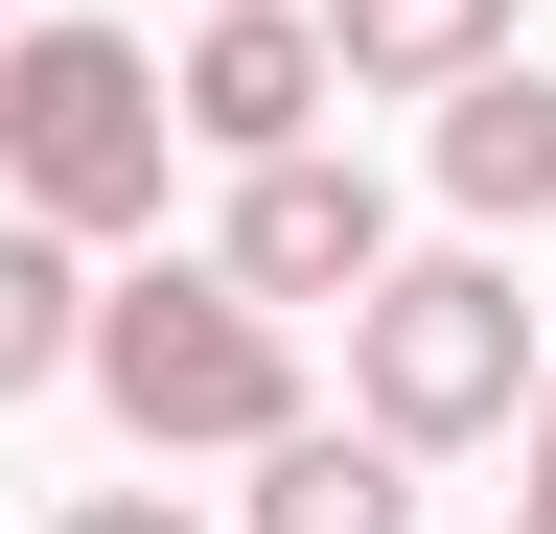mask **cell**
Returning <instances> with one entry per match:
<instances>
[{"mask_svg": "<svg viewBox=\"0 0 556 534\" xmlns=\"http://www.w3.org/2000/svg\"><path fill=\"white\" fill-rule=\"evenodd\" d=\"M70 534H208L186 488H70Z\"/></svg>", "mask_w": 556, "mask_h": 534, "instance_id": "10", "label": "cell"}, {"mask_svg": "<svg viewBox=\"0 0 556 534\" xmlns=\"http://www.w3.org/2000/svg\"><path fill=\"white\" fill-rule=\"evenodd\" d=\"M510 395H533V302H510V256H371V280H348V419H371L394 464L486 442Z\"/></svg>", "mask_w": 556, "mask_h": 534, "instance_id": "3", "label": "cell"}, {"mask_svg": "<svg viewBox=\"0 0 556 534\" xmlns=\"http://www.w3.org/2000/svg\"><path fill=\"white\" fill-rule=\"evenodd\" d=\"M510 534H533V511H510Z\"/></svg>", "mask_w": 556, "mask_h": 534, "instance_id": "13", "label": "cell"}, {"mask_svg": "<svg viewBox=\"0 0 556 534\" xmlns=\"http://www.w3.org/2000/svg\"><path fill=\"white\" fill-rule=\"evenodd\" d=\"M255 464V534H417V464L371 442V419H278V442H232Z\"/></svg>", "mask_w": 556, "mask_h": 534, "instance_id": "7", "label": "cell"}, {"mask_svg": "<svg viewBox=\"0 0 556 534\" xmlns=\"http://www.w3.org/2000/svg\"><path fill=\"white\" fill-rule=\"evenodd\" d=\"M371 256H394V186H371V163H325V140L232 163V233H208V280H232V302H278V325H302V302H348V280H371Z\"/></svg>", "mask_w": 556, "mask_h": 534, "instance_id": "4", "label": "cell"}, {"mask_svg": "<svg viewBox=\"0 0 556 534\" xmlns=\"http://www.w3.org/2000/svg\"><path fill=\"white\" fill-rule=\"evenodd\" d=\"M0 24H24V0H0Z\"/></svg>", "mask_w": 556, "mask_h": 534, "instance_id": "12", "label": "cell"}, {"mask_svg": "<svg viewBox=\"0 0 556 534\" xmlns=\"http://www.w3.org/2000/svg\"><path fill=\"white\" fill-rule=\"evenodd\" d=\"M70 302H93V280H70V233L0 210V395H47V372H70Z\"/></svg>", "mask_w": 556, "mask_h": 534, "instance_id": "9", "label": "cell"}, {"mask_svg": "<svg viewBox=\"0 0 556 534\" xmlns=\"http://www.w3.org/2000/svg\"><path fill=\"white\" fill-rule=\"evenodd\" d=\"M441 210H464V233L556 210V71H510V47H486V71L441 94Z\"/></svg>", "mask_w": 556, "mask_h": 534, "instance_id": "6", "label": "cell"}, {"mask_svg": "<svg viewBox=\"0 0 556 534\" xmlns=\"http://www.w3.org/2000/svg\"><path fill=\"white\" fill-rule=\"evenodd\" d=\"M302 24H325V94H464L510 0H302Z\"/></svg>", "mask_w": 556, "mask_h": 534, "instance_id": "8", "label": "cell"}, {"mask_svg": "<svg viewBox=\"0 0 556 534\" xmlns=\"http://www.w3.org/2000/svg\"><path fill=\"white\" fill-rule=\"evenodd\" d=\"M325 24L302 0H208L186 24V71H163V140H208V163H278V140H325Z\"/></svg>", "mask_w": 556, "mask_h": 534, "instance_id": "5", "label": "cell"}, {"mask_svg": "<svg viewBox=\"0 0 556 534\" xmlns=\"http://www.w3.org/2000/svg\"><path fill=\"white\" fill-rule=\"evenodd\" d=\"M510 419H533V534H556V372H533V395H510Z\"/></svg>", "mask_w": 556, "mask_h": 534, "instance_id": "11", "label": "cell"}, {"mask_svg": "<svg viewBox=\"0 0 556 534\" xmlns=\"http://www.w3.org/2000/svg\"><path fill=\"white\" fill-rule=\"evenodd\" d=\"M163 163H186L163 140V47L24 0V24H0V210L93 256V233H163Z\"/></svg>", "mask_w": 556, "mask_h": 534, "instance_id": "2", "label": "cell"}, {"mask_svg": "<svg viewBox=\"0 0 556 534\" xmlns=\"http://www.w3.org/2000/svg\"><path fill=\"white\" fill-rule=\"evenodd\" d=\"M70 372L116 395V442H139V464H186V442H278V419H302V325L232 302L208 256L93 280V302H70Z\"/></svg>", "mask_w": 556, "mask_h": 534, "instance_id": "1", "label": "cell"}]
</instances>
